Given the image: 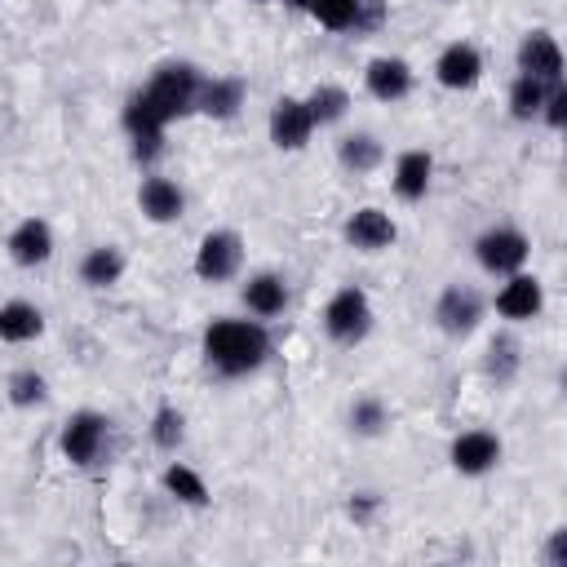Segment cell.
<instances>
[{
    "mask_svg": "<svg viewBox=\"0 0 567 567\" xmlns=\"http://www.w3.org/2000/svg\"><path fill=\"white\" fill-rule=\"evenodd\" d=\"M199 354H204L208 372H217L221 381H239L270 363L275 337H270V323H261L252 315H217L199 332Z\"/></svg>",
    "mask_w": 567,
    "mask_h": 567,
    "instance_id": "6da1fadb",
    "label": "cell"
},
{
    "mask_svg": "<svg viewBox=\"0 0 567 567\" xmlns=\"http://www.w3.org/2000/svg\"><path fill=\"white\" fill-rule=\"evenodd\" d=\"M199 84H204V71H199L195 62H186V58H168V62H159V66L146 75L142 93H146V97H151V106L173 124V120L195 115Z\"/></svg>",
    "mask_w": 567,
    "mask_h": 567,
    "instance_id": "7a4b0ae2",
    "label": "cell"
},
{
    "mask_svg": "<svg viewBox=\"0 0 567 567\" xmlns=\"http://www.w3.org/2000/svg\"><path fill=\"white\" fill-rule=\"evenodd\" d=\"M372 323H377V310H372V297L359 288V284H341L328 301H323V310H319V328H323V337L332 341V346H363L368 341V332H372Z\"/></svg>",
    "mask_w": 567,
    "mask_h": 567,
    "instance_id": "3957f363",
    "label": "cell"
},
{
    "mask_svg": "<svg viewBox=\"0 0 567 567\" xmlns=\"http://www.w3.org/2000/svg\"><path fill=\"white\" fill-rule=\"evenodd\" d=\"M111 416L97 412V408H75L62 430H58V452L62 461H71L75 470H93L106 461V447H111Z\"/></svg>",
    "mask_w": 567,
    "mask_h": 567,
    "instance_id": "277c9868",
    "label": "cell"
},
{
    "mask_svg": "<svg viewBox=\"0 0 567 567\" xmlns=\"http://www.w3.org/2000/svg\"><path fill=\"white\" fill-rule=\"evenodd\" d=\"M244 235L239 230H230V226H217V230H204L199 235V244H195V261H190V270H195V279L199 284H235L239 275H244Z\"/></svg>",
    "mask_w": 567,
    "mask_h": 567,
    "instance_id": "5b68a950",
    "label": "cell"
},
{
    "mask_svg": "<svg viewBox=\"0 0 567 567\" xmlns=\"http://www.w3.org/2000/svg\"><path fill=\"white\" fill-rule=\"evenodd\" d=\"M474 261H478L483 275L505 279V275H514V270H527V261H532V239H527L518 226L496 221V226H487L483 235H474Z\"/></svg>",
    "mask_w": 567,
    "mask_h": 567,
    "instance_id": "8992f818",
    "label": "cell"
},
{
    "mask_svg": "<svg viewBox=\"0 0 567 567\" xmlns=\"http://www.w3.org/2000/svg\"><path fill=\"white\" fill-rule=\"evenodd\" d=\"M487 319V297L474 288V284H447L439 297H434V328L447 337V341H465L483 328Z\"/></svg>",
    "mask_w": 567,
    "mask_h": 567,
    "instance_id": "52a82bcc",
    "label": "cell"
},
{
    "mask_svg": "<svg viewBox=\"0 0 567 567\" xmlns=\"http://www.w3.org/2000/svg\"><path fill=\"white\" fill-rule=\"evenodd\" d=\"M315 133H319V128H315V120H310L306 97H297V93H279V97L270 102V111H266V137H270L275 151L297 155V151L310 146Z\"/></svg>",
    "mask_w": 567,
    "mask_h": 567,
    "instance_id": "ba28073f",
    "label": "cell"
},
{
    "mask_svg": "<svg viewBox=\"0 0 567 567\" xmlns=\"http://www.w3.org/2000/svg\"><path fill=\"white\" fill-rule=\"evenodd\" d=\"M501 461H505V443H501V434L487 430V425H470V430L452 434V443H447V465H452L461 478H483V474H492Z\"/></svg>",
    "mask_w": 567,
    "mask_h": 567,
    "instance_id": "9c48e42d",
    "label": "cell"
},
{
    "mask_svg": "<svg viewBox=\"0 0 567 567\" xmlns=\"http://www.w3.org/2000/svg\"><path fill=\"white\" fill-rule=\"evenodd\" d=\"M430 71H434V84H439V89H447V93H470V89H478L487 62H483V49H478L474 40H447V44L439 49V58H434Z\"/></svg>",
    "mask_w": 567,
    "mask_h": 567,
    "instance_id": "30bf717a",
    "label": "cell"
},
{
    "mask_svg": "<svg viewBox=\"0 0 567 567\" xmlns=\"http://www.w3.org/2000/svg\"><path fill=\"white\" fill-rule=\"evenodd\" d=\"M492 310H496L509 328L532 323V319H540V310H545V284H540L532 270H514V275H505L501 288L492 292Z\"/></svg>",
    "mask_w": 567,
    "mask_h": 567,
    "instance_id": "8fae6325",
    "label": "cell"
},
{
    "mask_svg": "<svg viewBox=\"0 0 567 567\" xmlns=\"http://www.w3.org/2000/svg\"><path fill=\"white\" fill-rule=\"evenodd\" d=\"M341 239H346L354 252L377 257V252L394 248V239H399V221H394L390 208H381V204H363V208H354V213L341 221Z\"/></svg>",
    "mask_w": 567,
    "mask_h": 567,
    "instance_id": "7c38bea8",
    "label": "cell"
},
{
    "mask_svg": "<svg viewBox=\"0 0 567 567\" xmlns=\"http://www.w3.org/2000/svg\"><path fill=\"white\" fill-rule=\"evenodd\" d=\"M514 66L532 80H545V84H563V71H567V58H563V44L554 31L545 27H532L518 49H514Z\"/></svg>",
    "mask_w": 567,
    "mask_h": 567,
    "instance_id": "4fadbf2b",
    "label": "cell"
},
{
    "mask_svg": "<svg viewBox=\"0 0 567 567\" xmlns=\"http://www.w3.org/2000/svg\"><path fill=\"white\" fill-rule=\"evenodd\" d=\"M363 89H368V97L394 106V102H408V97H412L416 71H412V62L399 58V53H377V58H368V66H363Z\"/></svg>",
    "mask_w": 567,
    "mask_h": 567,
    "instance_id": "5bb4252c",
    "label": "cell"
},
{
    "mask_svg": "<svg viewBox=\"0 0 567 567\" xmlns=\"http://www.w3.org/2000/svg\"><path fill=\"white\" fill-rule=\"evenodd\" d=\"M288 301H292V292H288V279L279 270L239 275V306H244V315L270 323V319H279L288 310Z\"/></svg>",
    "mask_w": 567,
    "mask_h": 567,
    "instance_id": "9a60e30c",
    "label": "cell"
},
{
    "mask_svg": "<svg viewBox=\"0 0 567 567\" xmlns=\"http://www.w3.org/2000/svg\"><path fill=\"white\" fill-rule=\"evenodd\" d=\"M137 208H142L146 221L173 226V221L186 217V190H182V182H173V177H164V173L151 168V173L137 182Z\"/></svg>",
    "mask_w": 567,
    "mask_h": 567,
    "instance_id": "2e32d148",
    "label": "cell"
},
{
    "mask_svg": "<svg viewBox=\"0 0 567 567\" xmlns=\"http://www.w3.org/2000/svg\"><path fill=\"white\" fill-rule=\"evenodd\" d=\"M434 186V155L425 146H403L390 164V190L403 199V204H421Z\"/></svg>",
    "mask_w": 567,
    "mask_h": 567,
    "instance_id": "e0dca14e",
    "label": "cell"
},
{
    "mask_svg": "<svg viewBox=\"0 0 567 567\" xmlns=\"http://www.w3.org/2000/svg\"><path fill=\"white\" fill-rule=\"evenodd\" d=\"M53 248H58V239H53V226L44 221V217H22L9 235H4V252H9V261L13 266H22V270H35V266H44L49 257H53Z\"/></svg>",
    "mask_w": 567,
    "mask_h": 567,
    "instance_id": "ac0fdd59",
    "label": "cell"
},
{
    "mask_svg": "<svg viewBox=\"0 0 567 567\" xmlns=\"http://www.w3.org/2000/svg\"><path fill=\"white\" fill-rule=\"evenodd\" d=\"M124 270H128V257H124L120 244H89V248L80 252V261H75L80 284L93 288V292L115 288V284L124 279Z\"/></svg>",
    "mask_w": 567,
    "mask_h": 567,
    "instance_id": "d6986e66",
    "label": "cell"
},
{
    "mask_svg": "<svg viewBox=\"0 0 567 567\" xmlns=\"http://www.w3.org/2000/svg\"><path fill=\"white\" fill-rule=\"evenodd\" d=\"M248 102V84L239 75H204L199 97H195V115L208 120H235Z\"/></svg>",
    "mask_w": 567,
    "mask_h": 567,
    "instance_id": "ffe728a7",
    "label": "cell"
},
{
    "mask_svg": "<svg viewBox=\"0 0 567 567\" xmlns=\"http://www.w3.org/2000/svg\"><path fill=\"white\" fill-rule=\"evenodd\" d=\"M337 164L350 177H368V173H377L385 164V142L372 128H346L337 137Z\"/></svg>",
    "mask_w": 567,
    "mask_h": 567,
    "instance_id": "44dd1931",
    "label": "cell"
},
{
    "mask_svg": "<svg viewBox=\"0 0 567 567\" xmlns=\"http://www.w3.org/2000/svg\"><path fill=\"white\" fill-rule=\"evenodd\" d=\"M518 372H523V341H518L509 328L492 332V337H487V350H483V377L505 390V385L518 381Z\"/></svg>",
    "mask_w": 567,
    "mask_h": 567,
    "instance_id": "7402d4cb",
    "label": "cell"
},
{
    "mask_svg": "<svg viewBox=\"0 0 567 567\" xmlns=\"http://www.w3.org/2000/svg\"><path fill=\"white\" fill-rule=\"evenodd\" d=\"M35 337H44V310L27 297L0 301V341L4 346H31Z\"/></svg>",
    "mask_w": 567,
    "mask_h": 567,
    "instance_id": "603a6c76",
    "label": "cell"
},
{
    "mask_svg": "<svg viewBox=\"0 0 567 567\" xmlns=\"http://www.w3.org/2000/svg\"><path fill=\"white\" fill-rule=\"evenodd\" d=\"M159 487H164V496H173V501L186 505V509H204V505L213 501L208 478H204L195 465H186V461H168V465L159 470Z\"/></svg>",
    "mask_w": 567,
    "mask_h": 567,
    "instance_id": "cb8c5ba5",
    "label": "cell"
},
{
    "mask_svg": "<svg viewBox=\"0 0 567 567\" xmlns=\"http://www.w3.org/2000/svg\"><path fill=\"white\" fill-rule=\"evenodd\" d=\"M306 106H310V120H315V128H337V124L350 115L354 97H350V89H346V84H337V80H323V84H315V89L306 93Z\"/></svg>",
    "mask_w": 567,
    "mask_h": 567,
    "instance_id": "d4e9b609",
    "label": "cell"
},
{
    "mask_svg": "<svg viewBox=\"0 0 567 567\" xmlns=\"http://www.w3.org/2000/svg\"><path fill=\"white\" fill-rule=\"evenodd\" d=\"M554 84H545V80H532V75H514L509 80V89H505V111H509V120H518V124H532V120H540V106H545V93H549Z\"/></svg>",
    "mask_w": 567,
    "mask_h": 567,
    "instance_id": "484cf974",
    "label": "cell"
},
{
    "mask_svg": "<svg viewBox=\"0 0 567 567\" xmlns=\"http://www.w3.org/2000/svg\"><path fill=\"white\" fill-rule=\"evenodd\" d=\"M390 421H394V412H390V403L381 394H359L350 403V412H346V425H350L354 439H381L390 430Z\"/></svg>",
    "mask_w": 567,
    "mask_h": 567,
    "instance_id": "4316f807",
    "label": "cell"
},
{
    "mask_svg": "<svg viewBox=\"0 0 567 567\" xmlns=\"http://www.w3.org/2000/svg\"><path fill=\"white\" fill-rule=\"evenodd\" d=\"M4 399L9 408L18 412H31V408H44L49 403V377L40 368H13L4 377Z\"/></svg>",
    "mask_w": 567,
    "mask_h": 567,
    "instance_id": "83f0119b",
    "label": "cell"
},
{
    "mask_svg": "<svg viewBox=\"0 0 567 567\" xmlns=\"http://www.w3.org/2000/svg\"><path fill=\"white\" fill-rule=\"evenodd\" d=\"M146 434H151V447H155V452L177 456V452H182V443H186V412H182L177 403H159V408L151 412Z\"/></svg>",
    "mask_w": 567,
    "mask_h": 567,
    "instance_id": "f1b7e54d",
    "label": "cell"
},
{
    "mask_svg": "<svg viewBox=\"0 0 567 567\" xmlns=\"http://www.w3.org/2000/svg\"><path fill=\"white\" fill-rule=\"evenodd\" d=\"M368 0H306V18H315L323 31H359Z\"/></svg>",
    "mask_w": 567,
    "mask_h": 567,
    "instance_id": "f546056e",
    "label": "cell"
},
{
    "mask_svg": "<svg viewBox=\"0 0 567 567\" xmlns=\"http://www.w3.org/2000/svg\"><path fill=\"white\" fill-rule=\"evenodd\" d=\"M540 124H545L549 133H563V128H567V80H563V84H554V89L545 93Z\"/></svg>",
    "mask_w": 567,
    "mask_h": 567,
    "instance_id": "4dcf8cb0",
    "label": "cell"
},
{
    "mask_svg": "<svg viewBox=\"0 0 567 567\" xmlns=\"http://www.w3.org/2000/svg\"><path fill=\"white\" fill-rule=\"evenodd\" d=\"M164 137H168V133H142V137H128V151H133V159H137L146 173H151L155 159L164 155Z\"/></svg>",
    "mask_w": 567,
    "mask_h": 567,
    "instance_id": "1f68e13d",
    "label": "cell"
},
{
    "mask_svg": "<svg viewBox=\"0 0 567 567\" xmlns=\"http://www.w3.org/2000/svg\"><path fill=\"white\" fill-rule=\"evenodd\" d=\"M346 509H350L354 523H368V518L381 509V496H377V492H354V496L346 501Z\"/></svg>",
    "mask_w": 567,
    "mask_h": 567,
    "instance_id": "d6a6232c",
    "label": "cell"
},
{
    "mask_svg": "<svg viewBox=\"0 0 567 567\" xmlns=\"http://www.w3.org/2000/svg\"><path fill=\"white\" fill-rule=\"evenodd\" d=\"M545 563L549 567H567V527H554L545 540Z\"/></svg>",
    "mask_w": 567,
    "mask_h": 567,
    "instance_id": "836d02e7",
    "label": "cell"
},
{
    "mask_svg": "<svg viewBox=\"0 0 567 567\" xmlns=\"http://www.w3.org/2000/svg\"><path fill=\"white\" fill-rule=\"evenodd\" d=\"M284 9H292V13H306V0H279Z\"/></svg>",
    "mask_w": 567,
    "mask_h": 567,
    "instance_id": "e575fe53",
    "label": "cell"
},
{
    "mask_svg": "<svg viewBox=\"0 0 567 567\" xmlns=\"http://www.w3.org/2000/svg\"><path fill=\"white\" fill-rule=\"evenodd\" d=\"M252 4H279V0H252Z\"/></svg>",
    "mask_w": 567,
    "mask_h": 567,
    "instance_id": "d590c367",
    "label": "cell"
},
{
    "mask_svg": "<svg viewBox=\"0 0 567 567\" xmlns=\"http://www.w3.org/2000/svg\"><path fill=\"white\" fill-rule=\"evenodd\" d=\"M443 4H447V0H443Z\"/></svg>",
    "mask_w": 567,
    "mask_h": 567,
    "instance_id": "8d00e7d4",
    "label": "cell"
}]
</instances>
